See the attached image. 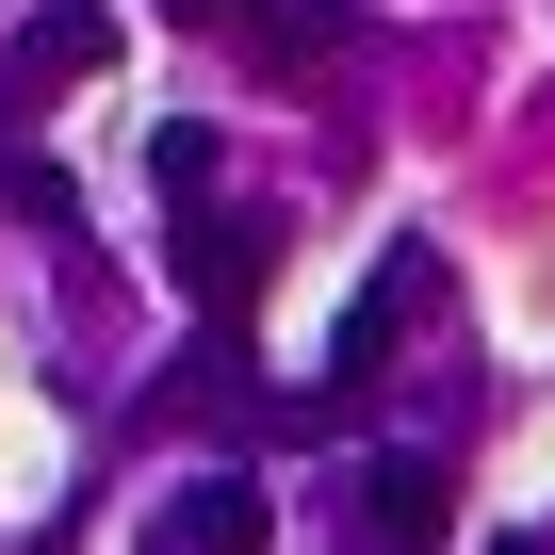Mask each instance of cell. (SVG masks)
I'll use <instances>...</instances> for the list:
<instances>
[{"instance_id": "obj_1", "label": "cell", "mask_w": 555, "mask_h": 555, "mask_svg": "<svg viewBox=\"0 0 555 555\" xmlns=\"http://www.w3.org/2000/svg\"><path fill=\"white\" fill-rule=\"evenodd\" d=\"M425 311H441V245H376V278H360V311L327 327V392L360 409V392L392 376V344H409Z\"/></svg>"}, {"instance_id": "obj_5", "label": "cell", "mask_w": 555, "mask_h": 555, "mask_svg": "<svg viewBox=\"0 0 555 555\" xmlns=\"http://www.w3.org/2000/svg\"><path fill=\"white\" fill-rule=\"evenodd\" d=\"M261 278H278V229H261V212H180V295H196L212 327L261 311Z\"/></svg>"}, {"instance_id": "obj_6", "label": "cell", "mask_w": 555, "mask_h": 555, "mask_svg": "<svg viewBox=\"0 0 555 555\" xmlns=\"http://www.w3.org/2000/svg\"><path fill=\"white\" fill-rule=\"evenodd\" d=\"M441 522H457V474H441L425 441L360 457V539H376V555H441Z\"/></svg>"}, {"instance_id": "obj_2", "label": "cell", "mask_w": 555, "mask_h": 555, "mask_svg": "<svg viewBox=\"0 0 555 555\" xmlns=\"http://www.w3.org/2000/svg\"><path fill=\"white\" fill-rule=\"evenodd\" d=\"M131 555H278V506H261V474H180Z\"/></svg>"}, {"instance_id": "obj_3", "label": "cell", "mask_w": 555, "mask_h": 555, "mask_svg": "<svg viewBox=\"0 0 555 555\" xmlns=\"http://www.w3.org/2000/svg\"><path fill=\"white\" fill-rule=\"evenodd\" d=\"M164 34H212V50H245V66H327V50H344L327 0H164Z\"/></svg>"}, {"instance_id": "obj_8", "label": "cell", "mask_w": 555, "mask_h": 555, "mask_svg": "<svg viewBox=\"0 0 555 555\" xmlns=\"http://www.w3.org/2000/svg\"><path fill=\"white\" fill-rule=\"evenodd\" d=\"M147 180H164V196H180V212H212V131H196V115H180V131H164V147H147Z\"/></svg>"}, {"instance_id": "obj_4", "label": "cell", "mask_w": 555, "mask_h": 555, "mask_svg": "<svg viewBox=\"0 0 555 555\" xmlns=\"http://www.w3.org/2000/svg\"><path fill=\"white\" fill-rule=\"evenodd\" d=\"M131 50V17H115V0H34V17H17V66H0V82H17V99H66V82H99Z\"/></svg>"}, {"instance_id": "obj_7", "label": "cell", "mask_w": 555, "mask_h": 555, "mask_svg": "<svg viewBox=\"0 0 555 555\" xmlns=\"http://www.w3.org/2000/svg\"><path fill=\"white\" fill-rule=\"evenodd\" d=\"M0 212H17V229H82V180H66V164H34V147H17V164H0Z\"/></svg>"}]
</instances>
